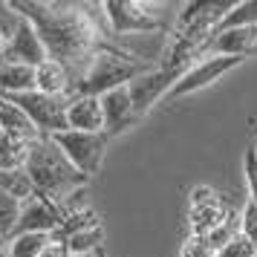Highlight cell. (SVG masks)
Wrapping results in <instances>:
<instances>
[{"instance_id": "6da1fadb", "label": "cell", "mask_w": 257, "mask_h": 257, "mask_svg": "<svg viewBox=\"0 0 257 257\" xmlns=\"http://www.w3.org/2000/svg\"><path fill=\"white\" fill-rule=\"evenodd\" d=\"M12 9L35 26L49 58L67 67L72 87L84 75L90 58L107 47L93 15H87L81 6L52 0H12Z\"/></svg>"}, {"instance_id": "7a4b0ae2", "label": "cell", "mask_w": 257, "mask_h": 257, "mask_svg": "<svg viewBox=\"0 0 257 257\" xmlns=\"http://www.w3.org/2000/svg\"><path fill=\"white\" fill-rule=\"evenodd\" d=\"M26 174L35 185L38 197L49 199L55 208L72 194H78L90 185V179L84 174H78L67 156L58 151V145L49 139V136H41V139L32 142V151H29V162H26Z\"/></svg>"}, {"instance_id": "3957f363", "label": "cell", "mask_w": 257, "mask_h": 257, "mask_svg": "<svg viewBox=\"0 0 257 257\" xmlns=\"http://www.w3.org/2000/svg\"><path fill=\"white\" fill-rule=\"evenodd\" d=\"M148 70H151L148 61L104 47L90 58L84 75L75 81V87H72V95H95V98H101V95L110 93V90L127 87L133 78H139L142 72H148Z\"/></svg>"}, {"instance_id": "277c9868", "label": "cell", "mask_w": 257, "mask_h": 257, "mask_svg": "<svg viewBox=\"0 0 257 257\" xmlns=\"http://www.w3.org/2000/svg\"><path fill=\"white\" fill-rule=\"evenodd\" d=\"M49 139L58 145V151L67 156V162H70L78 174L87 176V179L101 171V162H104V153H107V142H110L107 133L64 130V133H55V136H49Z\"/></svg>"}, {"instance_id": "5b68a950", "label": "cell", "mask_w": 257, "mask_h": 257, "mask_svg": "<svg viewBox=\"0 0 257 257\" xmlns=\"http://www.w3.org/2000/svg\"><path fill=\"white\" fill-rule=\"evenodd\" d=\"M3 98H9L15 107H21L44 136H55V133L70 130V124H67L70 98L67 95H47L38 93V90H29V93H18V95H3Z\"/></svg>"}, {"instance_id": "8992f818", "label": "cell", "mask_w": 257, "mask_h": 257, "mask_svg": "<svg viewBox=\"0 0 257 257\" xmlns=\"http://www.w3.org/2000/svg\"><path fill=\"white\" fill-rule=\"evenodd\" d=\"M245 58H231V55H205V58H199L194 67H188L182 72V78L171 87V93L165 101H176V98H182V95H191V93H199V90H205L211 87L214 81H220L222 75H228L231 70H237Z\"/></svg>"}, {"instance_id": "52a82bcc", "label": "cell", "mask_w": 257, "mask_h": 257, "mask_svg": "<svg viewBox=\"0 0 257 257\" xmlns=\"http://www.w3.org/2000/svg\"><path fill=\"white\" fill-rule=\"evenodd\" d=\"M104 18L113 35H133V32H159L162 21L151 12L148 3L139 0H104Z\"/></svg>"}, {"instance_id": "ba28073f", "label": "cell", "mask_w": 257, "mask_h": 257, "mask_svg": "<svg viewBox=\"0 0 257 257\" xmlns=\"http://www.w3.org/2000/svg\"><path fill=\"white\" fill-rule=\"evenodd\" d=\"M182 78V70H168V67H151L148 72H142L139 78H133L127 84V93H130V101H133V110L136 116H145L151 107H156L159 101L168 98L171 87Z\"/></svg>"}, {"instance_id": "9c48e42d", "label": "cell", "mask_w": 257, "mask_h": 257, "mask_svg": "<svg viewBox=\"0 0 257 257\" xmlns=\"http://www.w3.org/2000/svg\"><path fill=\"white\" fill-rule=\"evenodd\" d=\"M49 55L44 49V44H41V38H38L35 26L29 24L26 18L12 32L9 44H6V52L0 55V61H15V64H26V67H41Z\"/></svg>"}, {"instance_id": "30bf717a", "label": "cell", "mask_w": 257, "mask_h": 257, "mask_svg": "<svg viewBox=\"0 0 257 257\" xmlns=\"http://www.w3.org/2000/svg\"><path fill=\"white\" fill-rule=\"evenodd\" d=\"M61 211L44 197H32L24 202L21 208V220H18V231L15 234H58L61 228Z\"/></svg>"}, {"instance_id": "8fae6325", "label": "cell", "mask_w": 257, "mask_h": 257, "mask_svg": "<svg viewBox=\"0 0 257 257\" xmlns=\"http://www.w3.org/2000/svg\"><path fill=\"white\" fill-rule=\"evenodd\" d=\"M257 49V26H234V29H217L205 47V55H231V58H248Z\"/></svg>"}, {"instance_id": "7c38bea8", "label": "cell", "mask_w": 257, "mask_h": 257, "mask_svg": "<svg viewBox=\"0 0 257 257\" xmlns=\"http://www.w3.org/2000/svg\"><path fill=\"white\" fill-rule=\"evenodd\" d=\"M234 211V205L225 199V194H220L211 202H199V205H188V234L194 237H208L214 228H220L225 217Z\"/></svg>"}, {"instance_id": "4fadbf2b", "label": "cell", "mask_w": 257, "mask_h": 257, "mask_svg": "<svg viewBox=\"0 0 257 257\" xmlns=\"http://www.w3.org/2000/svg\"><path fill=\"white\" fill-rule=\"evenodd\" d=\"M101 107H104V133L107 136H118L121 130L133 127L139 116L133 110V101H130L127 87H118V90H110V93L101 95Z\"/></svg>"}, {"instance_id": "5bb4252c", "label": "cell", "mask_w": 257, "mask_h": 257, "mask_svg": "<svg viewBox=\"0 0 257 257\" xmlns=\"http://www.w3.org/2000/svg\"><path fill=\"white\" fill-rule=\"evenodd\" d=\"M67 124L78 133H104V107L95 95H72L67 104Z\"/></svg>"}, {"instance_id": "9a60e30c", "label": "cell", "mask_w": 257, "mask_h": 257, "mask_svg": "<svg viewBox=\"0 0 257 257\" xmlns=\"http://www.w3.org/2000/svg\"><path fill=\"white\" fill-rule=\"evenodd\" d=\"M35 90L47 95H72V78L67 67L58 61L47 58L41 67H35Z\"/></svg>"}, {"instance_id": "2e32d148", "label": "cell", "mask_w": 257, "mask_h": 257, "mask_svg": "<svg viewBox=\"0 0 257 257\" xmlns=\"http://www.w3.org/2000/svg\"><path fill=\"white\" fill-rule=\"evenodd\" d=\"M35 90V67L0 61V95H18Z\"/></svg>"}, {"instance_id": "e0dca14e", "label": "cell", "mask_w": 257, "mask_h": 257, "mask_svg": "<svg viewBox=\"0 0 257 257\" xmlns=\"http://www.w3.org/2000/svg\"><path fill=\"white\" fill-rule=\"evenodd\" d=\"M0 130H6V133H15V136H21V139L26 142H35L41 139L44 133L29 121V116H26L21 107H15L9 98H3L0 95Z\"/></svg>"}, {"instance_id": "ac0fdd59", "label": "cell", "mask_w": 257, "mask_h": 257, "mask_svg": "<svg viewBox=\"0 0 257 257\" xmlns=\"http://www.w3.org/2000/svg\"><path fill=\"white\" fill-rule=\"evenodd\" d=\"M32 142L0 130V171H26Z\"/></svg>"}, {"instance_id": "d6986e66", "label": "cell", "mask_w": 257, "mask_h": 257, "mask_svg": "<svg viewBox=\"0 0 257 257\" xmlns=\"http://www.w3.org/2000/svg\"><path fill=\"white\" fill-rule=\"evenodd\" d=\"M101 243H104V228L95 225V228H87V231H75L70 237H64V245L70 257H87V254H98L101 251Z\"/></svg>"}, {"instance_id": "ffe728a7", "label": "cell", "mask_w": 257, "mask_h": 257, "mask_svg": "<svg viewBox=\"0 0 257 257\" xmlns=\"http://www.w3.org/2000/svg\"><path fill=\"white\" fill-rule=\"evenodd\" d=\"M55 240V234H15L9 240V254L12 257H41Z\"/></svg>"}, {"instance_id": "44dd1931", "label": "cell", "mask_w": 257, "mask_h": 257, "mask_svg": "<svg viewBox=\"0 0 257 257\" xmlns=\"http://www.w3.org/2000/svg\"><path fill=\"white\" fill-rule=\"evenodd\" d=\"M0 188L9 197H15L18 202H26V199L38 197V191H35V185H32V179H29L26 171H0Z\"/></svg>"}, {"instance_id": "7402d4cb", "label": "cell", "mask_w": 257, "mask_h": 257, "mask_svg": "<svg viewBox=\"0 0 257 257\" xmlns=\"http://www.w3.org/2000/svg\"><path fill=\"white\" fill-rule=\"evenodd\" d=\"M234 26H257V0H240L234 3L231 12L225 15L220 29H234Z\"/></svg>"}, {"instance_id": "603a6c76", "label": "cell", "mask_w": 257, "mask_h": 257, "mask_svg": "<svg viewBox=\"0 0 257 257\" xmlns=\"http://www.w3.org/2000/svg\"><path fill=\"white\" fill-rule=\"evenodd\" d=\"M243 174H245V185H248V199L257 205V151H254V145H248L243 153Z\"/></svg>"}, {"instance_id": "cb8c5ba5", "label": "cell", "mask_w": 257, "mask_h": 257, "mask_svg": "<svg viewBox=\"0 0 257 257\" xmlns=\"http://www.w3.org/2000/svg\"><path fill=\"white\" fill-rule=\"evenodd\" d=\"M254 254H257L254 243H251L248 237H243V234H237V237L228 240L214 257H254Z\"/></svg>"}, {"instance_id": "d4e9b609", "label": "cell", "mask_w": 257, "mask_h": 257, "mask_svg": "<svg viewBox=\"0 0 257 257\" xmlns=\"http://www.w3.org/2000/svg\"><path fill=\"white\" fill-rule=\"evenodd\" d=\"M240 234L248 237L257 248V205L251 199H245L243 208H240Z\"/></svg>"}, {"instance_id": "484cf974", "label": "cell", "mask_w": 257, "mask_h": 257, "mask_svg": "<svg viewBox=\"0 0 257 257\" xmlns=\"http://www.w3.org/2000/svg\"><path fill=\"white\" fill-rule=\"evenodd\" d=\"M214 245L208 243V237H194V234H188V240L182 243V251L179 257H214Z\"/></svg>"}, {"instance_id": "4316f807", "label": "cell", "mask_w": 257, "mask_h": 257, "mask_svg": "<svg viewBox=\"0 0 257 257\" xmlns=\"http://www.w3.org/2000/svg\"><path fill=\"white\" fill-rule=\"evenodd\" d=\"M220 197V191L211 185H197L191 188V194H188V205H199V202H211V199Z\"/></svg>"}, {"instance_id": "83f0119b", "label": "cell", "mask_w": 257, "mask_h": 257, "mask_svg": "<svg viewBox=\"0 0 257 257\" xmlns=\"http://www.w3.org/2000/svg\"><path fill=\"white\" fill-rule=\"evenodd\" d=\"M41 257H70V251H67L64 240H58V237H55V240L49 243V248H47V251H44Z\"/></svg>"}, {"instance_id": "f1b7e54d", "label": "cell", "mask_w": 257, "mask_h": 257, "mask_svg": "<svg viewBox=\"0 0 257 257\" xmlns=\"http://www.w3.org/2000/svg\"><path fill=\"white\" fill-rule=\"evenodd\" d=\"M6 44H9V35H6V32H3V26H0V55L6 52Z\"/></svg>"}, {"instance_id": "f546056e", "label": "cell", "mask_w": 257, "mask_h": 257, "mask_svg": "<svg viewBox=\"0 0 257 257\" xmlns=\"http://www.w3.org/2000/svg\"><path fill=\"white\" fill-rule=\"evenodd\" d=\"M0 257H12L9 254V240H0Z\"/></svg>"}, {"instance_id": "4dcf8cb0", "label": "cell", "mask_w": 257, "mask_h": 257, "mask_svg": "<svg viewBox=\"0 0 257 257\" xmlns=\"http://www.w3.org/2000/svg\"><path fill=\"white\" fill-rule=\"evenodd\" d=\"M98 257H104V251H98Z\"/></svg>"}, {"instance_id": "1f68e13d", "label": "cell", "mask_w": 257, "mask_h": 257, "mask_svg": "<svg viewBox=\"0 0 257 257\" xmlns=\"http://www.w3.org/2000/svg\"><path fill=\"white\" fill-rule=\"evenodd\" d=\"M254 257H257V254H254Z\"/></svg>"}]
</instances>
